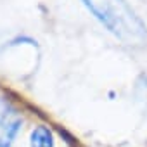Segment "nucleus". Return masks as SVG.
Instances as JSON below:
<instances>
[{
	"instance_id": "f257e3e1",
	"label": "nucleus",
	"mask_w": 147,
	"mask_h": 147,
	"mask_svg": "<svg viewBox=\"0 0 147 147\" xmlns=\"http://www.w3.org/2000/svg\"><path fill=\"white\" fill-rule=\"evenodd\" d=\"M95 18L121 38H138L144 35V24L126 5L125 0H83Z\"/></svg>"
},
{
	"instance_id": "f03ea898",
	"label": "nucleus",
	"mask_w": 147,
	"mask_h": 147,
	"mask_svg": "<svg viewBox=\"0 0 147 147\" xmlns=\"http://www.w3.org/2000/svg\"><path fill=\"white\" fill-rule=\"evenodd\" d=\"M21 119L18 113L11 107L9 102L0 99V147H11L18 130H19Z\"/></svg>"
},
{
	"instance_id": "7ed1b4c3",
	"label": "nucleus",
	"mask_w": 147,
	"mask_h": 147,
	"mask_svg": "<svg viewBox=\"0 0 147 147\" xmlns=\"http://www.w3.org/2000/svg\"><path fill=\"white\" fill-rule=\"evenodd\" d=\"M31 147H54V137L49 128L36 126L31 131Z\"/></svg>"
}]
</instances>
